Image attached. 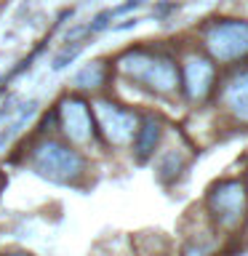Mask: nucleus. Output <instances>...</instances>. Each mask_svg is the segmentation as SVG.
<instances>
[{"label": "nucleus", "instance_id": "nucleus-1", "mask_svg": "<svg viewBox=\"0 0 248 256\" xmlns=\"http://www.w3.org/2000/svg\"><path fill=\"white\" fill-rule=\"evenodd\" d=\"M120 72H126L131 80L142 83L144 88L155 94H174L179 88V67L171 56L160 51H147V48H136L128 51L118 62Z\"/></svg>", "mask_w": 248, "mask_h": 256}, {"label": "nucleus", "instance_id": "nucleus-2", "mask_svg": "<svg viewBox=\"0 0 248 256\" xmlns=\"http://www.w3.org/2000/svg\"><path fill=\"white\" fill-rule=\"evenodd\" d=\"M30 163L38 176L54 182V184H78L86 174V160L83 155L62 142H40L30 155Z\"/></svg>", "mask_w": 248, "mask_h": 256}, {"label": "nucleus", "instance_id": "nucleus-3", "mask_svg": "<svg viewBox=\"0 0 248 256\" xmlns=\"http://www.w3.org/2000/svg\"><path fill=\"white\" fill-rule=\"evenodd\" d=\"M208 211L222 230H238L248 214V190L240 179H224L208 192Z\"/></svg>", "mask_w": 248, "mask_h": 256}, {"label": "nucleus", "instance_id": "nucleus-4", "mask_svg": "<svg viewBox=\"0 0 248 256\" xmlns=\"http://www.w3.org/2000/svg\"><path fill=\"white\" fill-rule=\"evenodd\" d=\"M206 48L216 62H235L248 56V22H216L206 35Z\"/></svg>", "mask_w": 248, "mask_h": 256}, {"label": "nucleus", "instance_id": "nucleus-5", "mask_svg": "<svg viewBox=\"0 0 248 256\" xmlns=\"http://www.w3.org/2000/svg\"><path fill=\"white\" fill-rule=\"evenodd\" d=\"M94 123H96V131L107 136L110 144H128L134 142V134L139 128V118L115 102H99L94 107Z\"/></svg>", "mask_w": 248, "mask_h": 256}, {"label": "nucleus", "instance_id": "nucleus-6", "mask_svg": "<svg viewBox=\"0 0 248 256\" xmlns=\"http://www.w3.org/2000/svg\"><path fill=\"white\" fill-rule=\"evenodd\" d=\"M56 118H59V126L64 136L75 144H86L96 136V123H94V110L91 104L80 96H67V99L59 102V110H56Z\"/></svg>", "mask_w": 248, "mask_h": 256}, {"label": "nucleus", "instance_id": "nucleus-7", "mask_svg": "<svg viewBox=\"0 0 248 256\" xmlns=\"http://www.w3.org/2000/svg\"><path fill=\"white\" fill-rule=\"evenodd\" d=\"M214 80H216V67L211 59H206V56H190L184 62L182 83H184V91H187V96L192 102L208 99L214 91Z\"/></svg>", "mask_w": 248, "mask_h": 256}, {"label": "nucleus", "instance_id": "nucleus-8", "mask_svg": "<svg viewBox=\"0 0 248 256\" xmlns=\"http://www.w3.org/2000/svg\"><path fill=\"white\" fill-rule=\"evenodd\" d=\"M160 134H163L160 120L147 118V120H142V123H139V128H136V134H134V158L139 160V163L150 160V155H155Z\"/></svg>", "mask_w": 248, "mask_h": 256}, {"label": "nucleus", "instance_id": "nucleus-9", "mask_svg": "<svg viewBox=\"0 0 248 256\" xmlns=\"http://www.w3.org/2000/svg\"><path fill=\"white\" fill-rule=\"evenodd\" d=\"M224 102L238 120L248 123V70L235 75L224 88Z\"/></svg>", "mask_w": 248, "mask_h": 256}, {"label": "nucleus", "instance_id": "nucleus-10", "mask_svg": "<svg viewBox=\"0 0 248 256\" xmlns=\"http://www.w3.org/2000/svg\"><path fill=\"white\" fill-rule=\"evenodd\" d=\"M104 80H107V67H104V62H94V64H88V67H83L78 72L75 83L80 88H99V86H104Z\"/></svg>", "mask_w": 248, "mask_h": 256}, {"label": "nucleus", "instance_id": "nucleus-11", "mask_svg": "<svg viewBox=\"0 0 248 256\" xmlns=\"http://www.w3.org/2000/svg\"><path fill=\"white\" fill-rule=\"evenodd\" d=\"M8 256H32V254H8Z\"/></svg>", "mask_w": 248, "mask_h": 256}]
</instances>
